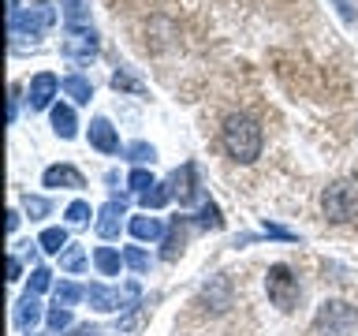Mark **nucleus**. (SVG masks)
Instances as JSON below:
<instances>
[{
  "instance_id": "obj_32",
  "label": "nucleus",
  "mask_w": 358,
  "mask_h": 336,
  "mask_svg": "<svg viewBox=\"0 0 358 336\" xmlns=\"http://www.w3.org/2000/svg\"><path fill=\"white\" fill-rule=\"evenodd\" d=\"M332 4L340 8V15H343L347 22H351V19L358 15V0H332Z\"/></svg>"
},
{
  "instance_id": "obj_6",
  "label": "nucleus",
  "mask_w": 358,
  "mask_h": 336,
  "mask_svg": "<svg viewBox=\"0 0 358 336\" xmlns=\"http://www.w3.org/2000/svg\"><path fill=\"white\" fill-rule=\"evenodd\" d=\"M64 56H71V60H90V56H97V34H94V27H67V34H64Z\"/></svg>"
},
{
  "instance_id": "obj_3",
  "label": "nucleus",
  "mask_w": 358,
  "mask_h": 336,
  "mask_svg": "<svg viewBox=\"0 0 358 336\" xmlns=\"http://www.w3.org/2000/svg\"><path fill=\"white\" fill-rule=\"evenodd\" d=\"M52 22H56V11H52V8L41 0V4L22 8L19 15H11V38H15V41L30 38V41H34V38H41V34L49 30Z\"/></svg>"
},
{
  "instance_id": "obj_26",
  "label": "nucleus",
  "mask_w": 358,
  "mask_h": 336,
  "mask_svg": "<svg viewBox=\"0 0 358 336\" xmlns=\"http://www.w3.org/2000/svg\"><path fill=\"white\" fill-rule=\"evenodd\" d=\"M22 209H27L30 220H38V217H45V213L52 209V202L49 198H38V195H27V198H22Z\"/></svg>"
},
{
  "instance_id": "obj_12",
  "label": "nucleus",
  "mask_w": 358,
  "mask_h": 336,
  "mask_svg": "<svg viewBox=\"0 0 358 336\" xmlns=\"http://www.w3.org/2000/svg\"><path fill=\"white\" fill-rule=\"evenodd\" d=\"M90 146L101 150V153H120V131L112 127L105 116L90 120Z\"/></svg>"
},
{
  "instance_id": "obj_14",
  "label": "nucleus",
  "mask_w": 358,
  "mask_h": 336,
  "mask_svg": "<svg viewBox=\"0 0 358 336\" xmlns=\"http://www.w3.org/2000/svg\"><path fill=\"white\" fill-rule=\"evenodd\" d=\"M52 131L60 134V139H75L78 134V120H75V108L71 105H52Z\"/></svg>"
},
{
  "instance_id": "obj_23",
  "label": "nucleus",
  "mask_w": 358,
  "mask_h": 336,
  "mask_svg": "<svg viewBox=\"0 0 358 336\" xmlns=\"http://www.w3.org/2000/svg\"><path fill=\"white\" fill-rule=\"evenodd\" d=\"M127 161H134V164H153L157 161V150L150 142H131L127 146Z\"/></svg>"
},
{
  "instance_id": "obj_27",
  "label": "nucleus",
  "mask_w": 358,
  "mask_h": 336,
  "mask_svg": "<svg viewBox=\"0 0 358 336\" xmlns=\"http://www.w3.org/2000/svg\"><path fill=\"white\" fill-rule=\"evenodd\" d=\"M45 321H49V332H64L67 325H71V310H67V307H52L49 314H45Z\"/></svg>"
},
{
  "instance_id": "obj_5",
  "label": "nucleus",
  "mask_w": 358,
  "mask_h": 336,
  "mask_svg": "<svg viewBox=\"0 0 358 336\" xmlns=\"http://www.w3.org/2000/svg\"><path fill=\"white\" fill-rule=\"evenodd\" d=\"M265 288H268L273 307H280V310H291V307L299 302V276L291 273L287 265H273V269H268Z\"/></svg>"
},
{
  "instance_id": "obj_2",
  "label": "nucleus",
  "mask_w": 358,
  "mask_h": 336,
  "mask_svg": "<svg viewBox=\"0 0 358 336\" xmlns=\"http://www.w3.org/2000/svg\"><path fill=\"white\" fill-rule=\"evenodd\" d=\"M358 325V310L343 299H329L317 307V318H313V332L317 336H347Z\"/></svg>"
},
{
  "instance_id": "obj_29",
  "label": "nucleus",
  "mask_w": 358,
  "mask_h": 336,
  "mask_svg": "<svg viewBox=\"0 0 358 336\" xmlns=\"http://www.w3.org/2000/svg\"><path fill=\"white\" fill-rule=\"evenodd\" d=\"M198 224H201V228H220L224 217H220L217 202H206V206H201V213H198Z\"/></svg>"
},
{
  "instance_id": "obj_4",
  "label": "nucleus",
  "mask_w": 358,
  "mask_h": 336,
  "mask_svg": "<svg viewBox=\"0 0 358 336\" xmlns=\"http://www.w3.org/2000/svg\"><path fill=\"white\" fill-rule=\"evenodd\" d=\"M321 209H324V217L336 220V224L351 220L355 209H358V190H355L351 183H332V187H324Z\"/></svg>"
},
{
  "instance_id": "obj_36",
  "label": "nucleus",
  "mask_w": 358,
  "mask_h": 336,
  "mask_svg": "<svg viewBox=\"0 0 358 336\" xmlns=\"http://www.w3.org/2000/svg\"><path fill=\"white\" fill-rule=\"evenodd\" d=\"M19 112V90H11V101H8V120H15Z\"/></svg>"
},
{
  "instance_id": "obj_34",
  "label": "nucleus",
  "mask_w": 358,
  "mask_h": 336,
  "mask_svg": "<svg viewBox=\"0 0 358 336\" xmlns=\"http://www.w3.org/2000/svg\"><path fill=\"white\" fill-rule=\"evenodd\" d=\"M19 273H22V262L11 254V258H8V280H19Z\"/></svg>"
},
{
  "instance_id": "obj_22",
  "label": "nucleus",
  "mask_w": 358,
  "mask_h": 336,
  "mask_svg": "<svg viewBox=\"0 0 358 336\" xmlns=\"http://www.w3.org/2000/svg\"><path fill=\"white\" fill-rule=\"evenodd\" d=\"M183 251V220H172L164 232V258H176Z\"/></svg>"
},
{
  "instance_id": "obj_28",
  "label": "nucleus",
  "mask_w": 358,
  "mask_h": 336,
  "mask_svg": "<svg viewBox=\"0 0 358 336\" xmlns=\"http://www.w3.org/2000/svg\"><path fill=\"white\" fill-rule=\"evenodd\" d=\"M49 284H52V273H49L45 265H38V269L30 273V284H27V291H30V295H41V291L49 288Z\"/></svg>"
},
{
  "instance_id": "obj_19",
  "label": "nucleus",
  "mask_w": 358,
  "mask_h": 336,
  "mask_svg": "<svg viewBox=\"0 0 358 336\" xmlns=\"http://www.w3.org/2000/svg\"><path fill=\"white\" fill-rule=\"evenodd\" d=\"M64 19H67V27H90L86 0H64Z\"/></svg>"
},
{
  "instance_id": "obj_8",
  "label": "nucleus",
  "mask_w": 358,
  "mask_h": 336,
  "mask_svg": "<svg viewBox=\"0 0 358 336\" xmlns=\"http://www.w3.org/2000/svg\"><path fill=\"white\" fill-rule=\"evenodd\" d=\"M56 90H64V83L56 78L52 71H41V75H34L30 78V108L34 112H41V108H52V97H56Z\"/></svg>"
},
{
  "instance_id": "obj_35",
  "label": "nucleus",
  "mask_w": 358,
  "mask_h": 336,
  "mask_svg": "<svg viewBox=\"0 0 358 336\" xmlns=\"http://www.w3.org/2000/svg\"><path fill=\"white\" fill-rule=\"evenodd\" d=\"M71 336H105V332H101L97 325H78V329H75Z\"/></svg>"
},
{
  "instance_id": "obj_13",
  "label": "nucleus",
  "mask_w": 358,
  "mask_h": 336,
  "mask_svg": "<svg viewBox=\"0 0 358 336\" xmlns=\"http://www.w3.org/2000/svg\"><path fill=\"white\" fill-rule=\"evenodd\" d=\"M127 228H131V235H134L138 243H157V239H164V232H168L164 220H161V217H150V213H142V217H131Z\"/></svg>"
},
{
  "instance_id": "obj_17",
  "label": "nucleus",
  "mask_w": 358,
  "mask_h": 336,
  "mask_svg": "<svg viewBox=\"0 0 358 336\" xmlns=\"http://www.w3.org/2000/svg\"><path fill=\"white\" fill-rule=\"evenodd\" d=\"M38 246H41L45 254H60V251H67V246H71V243H67V228H45L41 239H38Z\"/></svg>"
},
{
  "instance_id": "obj_10",
  "label": "nucleus",
  "mask_w": 358,
  "mask_h": 336,
  "mask_svg": "<svg viewBox=\"0 0 358 336\" xmlns=\"http://www.w3.org/2000/svg\"><path fill=\"white\" fill-rule=\"evenodd\" d=\"M123 217H127L123 198L105 202V206H101V213H97V235H101V239H116L120 228H123Z\"/></svg>"
},
{
  "instance_id": "obj_1",
  "label": "nucleus",
  "mask_w": 358,
  "mask_h": 336,
  "mask_svg": "<svg viewBox=\"0 0 358 336\" xmlns=\"http://www.w3.org/2000/svg\"><path fill=\"white\" fill-rule=\"evenodd\" d=\"M220 139H224V150L243 164H250L262 157V127H257V120L246 116V112H231V116L224 120Z\"/></svg>"
},
{
  "instance_id": "obj_24",
  "label": "nucleus",
  "mask_w": 358,
  "mask_h": 336,
  "mask_svg": "<svg viewBox=\"0 0 358 336\" xmlns=\"http://www.w3.org/2000/svg\"><path fill=\"white\" fill-rule=\"evenodd\" d=\"M123 262H127L134 273H150V265H153L150 254H145L142 246H127V251H123Z\"/></svg>"
},
{
  "instance_id": "obj_37",
  "label": "nucleus",
  "mask_w": 358,
  "mask_h": 336,
  "mask_svg": "<svg viewBox=\"0 0 358 336\" xmlns=\"http://www.w3.org/2000/svg\"><path fill=\"white\" fill-rule=\"evenodd\" d=\"M15 228H19V213L8 209V232H15Z\"/></svg>"
},
{
  "instance_id": "obj_30",
  "label": "nucleus",
  "mask_w": 358,
  "mask_h": 336,
  "mask_svg": "<svg viewBox=\"0 0 358 336\" xmlns=\"http://www.w3.org/2000/svg\"><path fill=\"white\" fill-rule=\"evenodd\" d=\"M127 183H131V190H134V195H145V190H150V187L157 183V179H153L150 172H145V168H134Z\"/></svg>"
},
{
  "instance_id": "obj_7",
  "label": "nucleus",
  "mask_w": 358,
  "mask_h": 336,
  "mask_svg": "<svg viewBox=\"0 0 358 336\" xmlns=\"http://www.w3.org/2000/svg\"><path fill=\"white\" fill-rule=\"evenodd\" d=\"M168 187H172V198H179V206H190V202H198V168L194 164H179L172 179H168Z\"/></svg>"
},
{
  "instance_id": "obj_33",
  "label": "nucleus",
  "mask_w": 358,
  "mask_h": 336,
  "mask_svg": "<svg viewBox=\"0 0 358 336\" xmlns=\"http://www.w3.org/2000/svg\"><path fill=\"white\" fill-rule=\"evenodd\" d=\"M112 86H116V90H142V86L134 83L131 75H123V71H116V75H112Z\"/></svg>"
},
{
  "instance_id": "obj_21",
  "label": "nucleus",
  "mask_w": 358,
  "mask_h": 336,
  "mask_svg": "<svg viewBox=\"0 0 358 336\" xmlns=\"http://www.w3.org/2000/svg\"><path fill=\"white\" fill-rule=\"evenodd\" d=\"M83 295H86V288L71 284V280H60V284H56V307H67V310H71Z\"/></svg>"
},
{
  "instance_id": "obj_15",
  "label": "nucleus",
  "mask_w": 358,
  "mask_h": 336,
  "mask_svg": "<svg viewBox=\"0 0 358 336\" xmlns=\"http://www.w3.org/2000/svg\"><path fill=\"white\" fill-rule=\"evenodd\" d=\"M41 321V302H38V295H22L19 299V307H15V325L19 329H34V325Z\"/></svg>"
},
{
  "instance_id": "obj_11",
  "label": "nucleus",
  "mask_w": 358,
  "mask_h": 336,
  "mask_svg": "<svg viewBox=\"0 0 358 336\" xmlns=\"http://www.w3.org/2000/svg\"><path fill=\"white\" fill-rule=\"evenodd\" d=\"M41 183L45 187H64V190H78V187H86V179H83V172L78 168H71V164H49L41 172Z\"/></svg>"
},
{
  "instance_id": "obj_9",
  "label": "nucleus",
  "mask_w": 358,
  "mask_h": 336,
  "mask_svg": "<svg viewBox=\"0 0 358 336\" xmlns=\"http://www.w3.org/2000/svg\"><path fill=\"white\" fill-rule=\"evenodd\" d=\"M86 299L90 307L101 310V314H112V310H127V291L123 288H108V284H90L86 288Z\"/></svg>"
},
{
  "instance_id": "obj_16",
  "label": "nucleus",
  "mask_w": 358,
  "mask_h": 336,
  "mask_svg": "<svg viewBox=\"0 0 358 336\" xmlns=\"http://www.w3.org/2000/svg\"><path fill=\"white\" fill-rule=\"evenodd\" d=\"M64 94L75 101V105H86L90 97H94V86H90V78H83V75H67L64 78Z\"/></svg>"
},
{
  "instance_id": "obj_18",
  "label": "nucleus",
  "mask_w": 358,
  "mask_h": 336,
  "mask_svg": "<svg viewBox=\"0 0 358 336\" xmlns=\"http://www.w3.org/2000/svg\"><path fill=\"white\" fill-rule=\"evenodd\" d=\"M120 262H123V258L112 251V246H97V251H94V265L101 269V276H116L120 273Z\"/></svg>"
},
{
  "instance_id": "obj_20",
  "label": "nucleus",
  "mask_w": 358,
  "mask_h": 336,
  "mask_svg": "<svg viewBox=\"0 0 358 336\" xmlns=\"http://www.w3.org/2000/svg\"><path fill=\"white\" fill-rule=\"evenodd\" d=\"M168 198H172V187L168 183H153L145 195H138V202L145 209H161V206H168Z\"/></svg>"
},
{
  "instance_id": "obj_25",
  "label": "nucleus",
  "mask_w": 358,
  "mask_h": 336,
  "mask_svg": "<svg viewBox=\"0 0 358 336\" xmlns=\"http://www.w3.org/2000/svg\"><path fill=\"white\" fill-rule=\"evenodd\" d=\"M60 265L67 269V273H78V269L86 265V251L83 246H67V251L60 254Z\"/></svg>"
},
{
  "instance_id": "obj_31",
  "label": "nucleus",
  "mask_w": 358,
  "mask_h": 336,
  "mask_svg": "<svg viewBox=\"0 0 358 336\" xmlns=\"http://www.w3.org/2000/svg\"><path fill=\"white\" fill-rule=\"evenodd\" d=\"M64 217H67V224H86L90 220V202H71Z\"/></svg>"
}]
</instances>
